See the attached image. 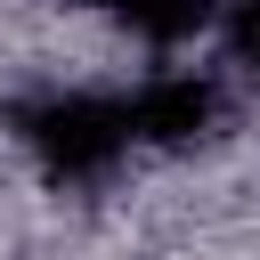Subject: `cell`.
<instances>
[{"label":"cell","instance_id":"1","mask_svg":"<svg viewBox=\"0 0 260 260\" xmlns=\"http://www.w3.org/2000/svg\"><path fill=\"white\" fill-rule=\"evenodd\" d=\"M16 146L57 179V187H98L130 162V106L114 89H41L8 114Z\"/></svg>","mask_w":260,"mask_h":260},{"label":"cell","instance_id":"2","mask_svg":"<svg viewBox=\"0 0 260 260\" xmlns=\"http://www.w3.org/2000/svg\"><path fill=\"white\" fill-rule=\"evenodd\" d=\"M130 138L138 146H203L219 130V81L179 65V73H146L130 98Z\"/></svg>","mask_w":260,"mask_h":260},{"label":"cell","instance_id":"3","mask_svg":"<svg viewBox=\"0 0 260 260\" xmlns=\"http://www.w3.org/2000/svg\"><path fill=\"white\" fill-rule=\"evenodd\" d=\"M81 8H106V16H122L138 41H154V49H179V41H195L203 24H219V0H81Z\"/></svg>","mask_w":260,"mask_h":260},{"label":"cell","instance_id":"4","mask_svg":"<svg viewBox=\"0 0 260 260\" xmlns=\"http://www.w3.org/2000/svg\"><path fill=\"white\" fill-rule=\"evenodd\" d=\"M219 32H228V65L244 81H260V0H228L219 8Z\"/></svg>","mask_w":260,"mask_h":260}]
</instances>
